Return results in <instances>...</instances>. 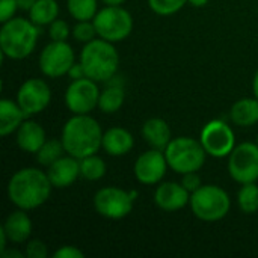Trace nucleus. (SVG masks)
Returning a JSON list of instances; mask_svg holds the SVG:
<instances>
[{"instance_id":"bb28decb","label":"nucleus","mask_w":258,"mask_h":258,"mask_svg":"<svg viewBox=\"0 0 258 258\" xmlns=\"http://www.w3.org/2000/svg\"><path fill=\"white\" fill-rule=\"evenodd\" d=\"M63 151H65V148H63L62 141L50 139V141H45V144L36 153V157H38V162L42 166H47L48 168L50 165H53L56 160H59L62 157V153Z\"/></svg>"},{"instance_id":"c85d7f7f","label":"nucleus","mask_w":258,"mask_h":258,"mask_svg":"<svg viewBox=\"0 0 258 258\" xmlns=\"http://www.w3.org/2000/svg\"><path fill=\"white\" fill-rule=\"evenodd\" d=\"M189 0H148L150 8L159 15H172L178 12Z\"/></svg>"},{"instance_id":"412c9836","label":"nucleus","mask_w":258,"mask_h":258,"mask_svg":"<svg viewBox=\"0 0 258 258\" xmlns=\"http://www.w3.org/2000/svg\"><path fill=\"white\" fill-rule=\"evenodd\" d=\"M24 116L26 113L23 112L18 103L3 98L0 101V135L8 136L15 132L21 125Z\"/></svg>"},{"instance_id":"e433bc0d","label":"nucleus","mask_w":258,"mask_h":258,"mask_svg":"<svg viewBox=\"0 0 258 258\" xmlns=\"http://www.w3.org/2000/svg\"><path fill=\"white\" fill-rule=\"evenodd\" d=\"M36 2H38V0H17L18 9H21V11H30L32 6H33Z\"/></svg>"},{"instance_id":"f03ea898","label":"nucleus","mask_w":258,"mask_h":258,"mask_svg":"<svg viewBox=\"0 0 258 258\" xmlns=\"http://www.w3.org/2000/svg\"><path fill=\"white\" fill-rule=\"evenodd\" d=\"M65 153L76 159L95 154L103 145L100 124L88 115H76L67 121L60 138Z\"/></svg>"},{"instance_id":"1a4fd4ad","label":"nucleus","mask_w":258,"mask_h":258,"mask_svg":"<svg viewBox=\"0 0 258 258\" xmlns=\"http://www.w3.org/2000/svg\"><path fill=\"white\" fill-rule=\"evenodd\" d=\"M228 171L240 184L255 183L258 180V145L245 142L234 147L230 154Z\"/></svg>"},{"instance_id":"ea45409f","label":"nucleus","mask_w":258,"mask_h":258,"mask_svg":"<svg viewBox=\"0 0 258 258\" xmlns=\"http://www.w3.org/2000/svg\"><path fill=\"white\" fill-rule=\"evenodd\" d=\"M252 88H254V95H255V98H257V100H258V71H257V73H255V76H254Z\"/></svg>"},{"instance_id":"423d86ee","label":"nucleus","mask_w":258,"mask_h":258,"mask_svg":"<svg viewBox=\"0 0 258 258\" xmlns=\"http://www.w3.org/2000/svg\"><path fill=\"white\" fill-rule=\"evenodd\" d=\"M206 150L201 141L192 138H175L171 139L165 148V156L171 169L178 174L197 172L206 162Z\"/></svg>"},{"instance_id":"6ab92c4d","label":"nucleus","mask_w":258,"mask_h":258,"mask_svg":"<svg viewBox=\"0 0 258 258\" xmlns=\"http://www.w3.org/2000/svg\"><path fill=\"white\" fill-rule=\"evenodd\" d=\"M142 136L151 148L165 151V148L171 142V128L165 119L151 118L144 124Z\"/></svg>"},{"instance_id":"4be33fe9","label":"nucleus","mask_w":258,"mask_h":258,"mask_svg":"<svg viewBox=\"0 0 258 258\" xmlns=\"http://www.w3.org/2000/svg\"><path fill=\"white\" fill-rule=\"evenodd\" d=\"M231 121L240 127H249L258 122L257 98H242L231 107Z\"/></svg>"},{"instance_id":"79ce46f5","label":"nucleus","mask_w":258,"mask_h":258,"mask_svg":"<svg viewBox=\"0 0 258 258\" xmlns=\"http://www.w3.org/2000/svg\"><path fill=\"white\" fill-rule=\"evenodd\" d=\"M257 145H258V139H257Z\"/></svg>"},{"instance_id":"f8f14e48","label":"nucleus","mask_w":258,"mask_h":258,"mask_svg":"<svg viewBox=\"0 0 258 258\" xmlns=\"http://www.w3.org/2000/svg\"><path fill=\"white\" fill-rule=\"evenodd\" d=\"M200 141L207 154L213 157H225L234 150V133L224 121H210L203 128Z\"/></svg>"},{"instance_id":"7ed1b4c3","label":"nucleus","mask_w":258,"mask_h":258,"mask_svg":"<svg viewBox=\"0 0 258 258\" xmlns=\"http://www.w3.org/2000/svg\"><path fill=\"white\" fill-rule=\"evenodd\" d=\"M80 63L86 77L95 82H109L118 71L119 54L110 41L92 39L82 48Z\"/></svg>"},{"instance_id":"58836bf2","label":"nucleus","mask_w":258,"mask_h":258,"mask_svg":"<svg viewBox=\"0 0 258 258\" xmlns=\"http://www.w3.org/2000/svg\"><path fill=\"white\" fill-rule=\"evenodd\" d=\"M207 2H209V0H189V3H190L192 6H195V8H203V6L207 5Z\"/></svg>"},{"instance_id":"a211bd4d","label":"nucleus","mask_w":258,"mask_h":258,"mask_svg":"<svg viewBox=\"0 0 258 258\" xmlns=\"http://www.w3.org/2000/svg\"><path fill=\"white\" fill-rule=\"evenodd\" d=\"M2 228L6 233V236H8V240H11L14 243H23L32 234L30 218L21 209L17 210V212H12L6 218V221H5Z\"/></svg>"},{"instance_id":"20e7f679","label":"nucleus","mask_w":258,"mask_h":258,"mask_svg":"<svg viewBox=\"0 0 258 258\" xmlns=\"http://www.w3.org/2000/svg\"><path fill=\"white\" fill-rule=\"evenodd\" d=\"M38 39V29L30 20L11 18L3 23L0 29V48L3 56L9 59L27 57Z\"/></svg>"},{"instance_id":"393cba45","label":"nucleus","mask_w":258,"mask_h":258,"mask_svg":"<svg viewBox=\"0 0 258 258\" xmlns=\"http://www.w3.org/2000/svg\"><path fill=\"white\" fill-rule=\"evenodd\" d=\"M80 160V177L89 180V181H95L104 177L106 174V163L101 157L92 154Z\"/></svg>"},{"instance_id":"2f4dec72","label":"nucleus","mask_w":258,"mask_h":258,"mask_svg":"<svg viewBox=\"0 0 258 258\" xmlns=\"http://www.w3.org/2000/svg\"><path fill=\"white\" fill-rule=\"evenodd\" d=\"M47 255H48V251H47V246L44 242L32 240L27 245V249H26V257L27 258H45Z\"/></svg>"},{"instance_id":"c9c22d12","label":"nucleus","mask_w":258,"mask_h":258,"mask_svg":"<svg viewBox=\"0 0 258 258\" xmlns=\"http://www.w3.org/2000/svg\"><path fill=\"white\" fill-rule=\"evenodd\" d=\"M68 76H70L73 80H77V79H83V77H86V74H85V70H83L82 63H74V65L71 67V70L68 71Z\"/></svg>"},{"instance_id":"6e6552de","label":"nucleus","mask_w":258,"mask_h":258,"mask_svg":"<svg viewBox=\"0 0 258 258\" xmlns=\"http://www.w3.org/2000/svg\"><path fill=\"white\" fill-rule=\"evenodd\" d=\"M136 197V192H125L118 187H104L95 194L94 207L97 213L104 218L121 219L132 212Z\"/></svg>"},{"instance_id":"cd10ccee","label":"nucleus","mask_w":258,"mask_h":258,"mask_svg":"<svg viewBox=\"0 0 258 258\" xmlns=\"http://www.w3.org/2000/svg\"><path fill=\"white\" fill-rule=\"evenodd\" d=\"M237 201L242 212L248 215L258 212V186L254 183H245L237 194Z\"/></svg>"},{"instance_id":"ddd939ff","label":"nucleus","mask_w":258,"mask_h":258,"mask_svg":"<svg viewBox=\"0 0 258 258\" xmlns=\"http://www.w3.org/2000/svg\"><path fill=\"white\" fill-rule=\"evenodd\" d=\"M51 98V91L48 85L41 79H29L26 80L17 94V103L26 113V116L42 112Z\"/></svg>"},{"instance_id":"39448f33","label":"nucleus","mask_w":258,"mask_h":258,"mask_svg":"<svg viewBox=\"0 0 258 258\" xmlns=\"http://www.w3.org/2000/svg\"><path fill=\"white\" fill-rule=\"evenodd\" d=\"M228 194L215 184L201 186L198 190L190 194V207L194 215L206 222H216L224 219L230 212Z\"/></svg>"},{"instance_id":"2eb2a0df","label":"nucleus","mask_w":258,"mask_h":258,"mask_svg":"<svg viewBox=\"0 0 258 258\" xmlns=\"http://www.w3.org/2000/svg\"><path fill=\"white\" fill-rule=\"evenodd\" d=\"M154 201L163 212H177L190 203V192L186 190L181 183L168 181L157 187Z\"/></svg>"},{"instance_id":"c756f323","label":"nucleus","mask_w":258,"mask_h":258,"mask_svg":"<svg viewBox=\"0 0 258 258\" xmlns=\"http://www.w3.org/2000/svg\"><path fill=\"white\" fill-rule=\"evenodd\" d=\"M73 35L77 41L80 42H89L92 39H95V35H97V29H95V24L94 21L89 23V21H79L76 26H74V30H73Z\"/></svg>"},{"instance_id":"72a5a7b5","label":"nucleus","mask_w":258,"mask_h":258,"mask_svg":"<svg viewBox=\"0 0 258 258\" xmlns=\"http://www.w3.org/2000/svg\"><path fill=\"white\" fill-rule=\"evenodd\" d=\"M181 184L184 186L186 190H189L190 194H194L195 190H198L203 184H201V178L197 172H187V174H183V178H181Z\"/></svg>"},{"instance_id":"9b49d317","label":"nucleus","mask_w":258,"mask_h":258,"mask_svg":"<svg viewBox=\"0 0 258 258\" xmlns=\"http://www.w3.org/2000/svg\"><path fill=\"white\" fill-rule=\"evenodd\" d=\"M100 101V91L95 80L89 77L73 80L65 92L67 107L76 115H86L92 112Z\"/></svg>"},{"instance_id":"a878e982","label":"nucleus","mask_w":258,"mask_h":258,"mask_svg":"<svg viewBox=\"0 0 258 258\" xmlns=\"http://www.w3.org/2000/svg\"><path fill=\"white\" fill-rule=\"evenodd\" d=\"M67 5L77 21H89L97 15V0H68Z\"/></svg>"},{"instance_id":"4468645a","label":"nucleus","mask_w":258,"mask_h":258,"mask_svg":"<svg viewBox=\"0 0 258 258\" xmlns=\"http://www.w3.org/2000/svg\"><path fill=\"white\" fill-rule=\"evenodd\" d=\"M168 166L165 151L153 148L138 157L135 163V175L142 184H156L165 177Z\"/></svg>"},{"instance_id":"f3484780","label":"nucleus","mask_w":258,"mask_h":258,"mask_svg":"<svg viewBox=\"0 0 258 258\" xmlns=\"http://www.w3.org/2000/svg\"><path fill=\"white\" fill-rule=\"evenodd\" d=\"M17 144L23 151L36 154L45 144V132L38 122L24 121L17 128Z\"/></svg>"},{"instance_id":"aec40b11","label":"nucleus","mask_w":258,"mask_h":258,"mask_svg":"<svg viewBox=\"0 0 258 258\" xmlns=\"http://www.w3.org/2000/svg\"><path fill=\"white\" fill-rule=\"evenodd\" d=\"M133 136L130 132L121 127H113L109 128L106 133H103V148L107 154L110 156H124L130 153L133 148Z\"/></svg>"},{"instance_id":"b1692460","label":"nucleus","mask_w":258,"mask_h":258,"mask_svg":"<svg viewBox=\"0 0 258 258\" xmlns=\"http://www.w3.org/2000/svg\"><path fill=\"white\" fill-rule=\"evenodd\" d=\"M124 103V89L119 83H113L109 80V86L100 94L98 107L104 113H115L121 109Z\"/></svg>"},{"instance_id":"dca6fc26","label":"nucleus","mask_w":258,"mask_h":258,"mask_svg":"<svg viewBox=\"0 0 258 258\" xmlns=\"http://www.w3.org/2000/svg\"><path fill=\"white\" fill-rule=\"evenodd\" d=\"M47 175L54 187H68L80 175V160L70 154L68 157H60L48 166Z\"/></svg>"},{"instance_id":"f257e3e1","label":"nucleus","mask_w":258,"mask_h":258,"mask_svg":"<svg viewBox=\"0 0 258 258\" xmlns=\"http://www.w3.org/2000/svg\"><path fill=\"white\" fill-rule=\"evenodd\" d=\"M51 186L47 174L36 168H24L11 177L8 183V197L18 209L32 210L48 200Z\"/></svg>"},{"instance_id":"a19ab883","label":"nucleus","mask_w":258,"mask_h":258,"mask_svg":"<svg viewBox=\"0 0 258 258\" xmlns=\"http://www.w3.org/2000/svg\"><path fill=\"white\" fill-rule=\"evenodd\" d=\"M107 6H119L121 3H124L125 0H103Z\"/></svg>"},{"instance_id":"9d476101","label":"nucleus","mask_w":258,"mask_h":258,"mask_svg":"<svg viewBox=\"0 0 258 258\" xmlns=\"http://www.w3.org/2000/svg\"><path fill=\"white\" fill-rule=\"evenodd\" d=\"M74 65V51L65 41H53L44 47L39 56V68L47 77H60L68 74Z\"/></svg>"},{"instance_id":"473e14b6","label":"nucleus","mask_w":258,"mask_h":258,"mask_svg":"<svg viewBox=\"0 0 258 258\" xmlns=\"http://www.w3.org/2000/svg\"><path fill=\"white\" fill-rule=\"evenodd\" d=\"M17 9H18L17 0H0V21L5 23L14 18V14Z\"/></svg>"},{"instance_id":"7c9ffc66","label":"nucleus","mask_w":258,"mask_h":258,"mask_svg":"<svg viewBox=\"0 0 258 258\" xmlns=\"http://www.w3.org/2000/svg\"><path fill=\"white\" fill-rule=\"evenodd\" d=\"M70 36V26L63 20H54L50 24V38L51 41H67Z\"/></svg>"},{"instance_id":"f704fd0d","label":"nucleus","mask_w":258,"mask_h":258,"mask_svg":"<svg viewBox=\"0 0 258 258\" xmlns=\"http://www.w3.org/2000/svg\"><path fill=\"white\" fill-rule=\"evenodd\" d=\"M83 255L85 254L80 249H77L76 246H62L53 254L54 258H82Z\"/></svg>"},{"instance_id":"5701e85b","label":"nucleus","mask_w":258,"mask_h":258,"mask_svg":"<svg viewBox=\"0 0 258 258\" xmlns=\"http://www.w3.org/2000/svg\"><path fill=\"white\" fill-rule=\"evenodd\" d=\"M59 14V5L56 0H38L29 11L30 21L36 26L51 24Z\"/></svg>"},{"instance_id":"0eeeda50","label":"nucleus","mask_w":258,"mask_h":258,"mask_svg":"<svg viewBox=\"0 0 258 258\" xmlns=\"http://www.w3.org/2000/svg\"><path fill=\"white\" fill-rule=\"evenodd\" d=\"M97 35L106 41L118 42L125 39L133 30V18L121 6H107L94 17Z\"/></svg>"},{"instance_id":"4c0bfd02","label":"nucleus","mask_w":258,"mask_h":258,"mask_svg":"<svg viewBox=\"0 0 258 258\" xmlns=\"http://www.w3.org/2000/svg\"><path fill=\"white\" fill-rule=\"evenodd\" d=\"M2 257L3 258H11V257H15V258H23V254L21 252H18V251H15V249H3L2 251Z\"/></svg>"}]
</instances>
